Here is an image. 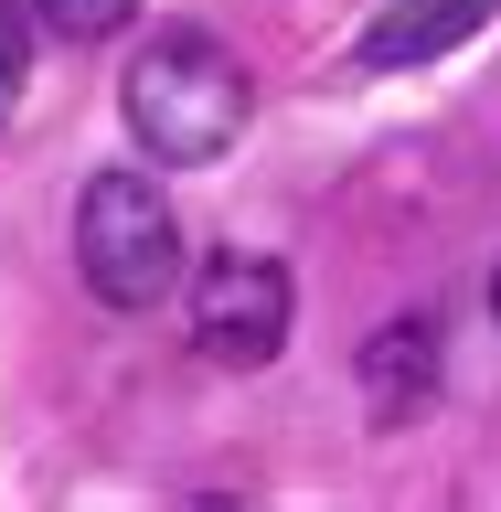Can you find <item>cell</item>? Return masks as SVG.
<instances>
[{
	"label": "cell",
	"mask_w": 501,
	"mask_h": 512,
	"mask_svg": "<svg viewBox=\"0 0 501 512\" xmlns=\"http://www.w3.org/2000/svg\"><path fill=\"white\" fill-rule=\"evenodd\" d=\"M491 320H501V278H491Z\"/></svg>",
	"instance_id": "ba28073f"
},
{
	"label": "cell",
	"mask_w": 501,
	"mask_h": 512,
	"mask_svg": "<svg viewBox=\"0 0 501 512\" xmlns=\"http://www.w3.org/2000/svg\"><path fill=\"white\" fill-rule=\"evenodd\" d=\"M32 11H43V32H64V43H107L139 0H32Z\"/></svg>",
	"instance_id": "52a82bcc"
},
{
	"label": "cell",
	"mask_w": 501,
	"mask_h": 512,
	"mask_svg": "<svg viewBox=\"0 0 501 512\" xmlns=\"http://www.w3.org/2000/svg\"><path fill=\"white\" fill-rule=\"evenodd\" d=\"M32 22H43L32 0H0V118L22 107V75H32Z\"/></svg>",
	"instance_id": "8992f818"
},
{
	"label": "cell",
	"mask_w": 501,
	"mask_h": 512,
	"mask_svg": "<svg viewBox=\"0 0 501 512\" xmlns=\"http://www.w3.org/2000/svg\"><path fill=\"white\" fill-rule=\"evenodd\" d=\"M491 11H501V0H395V11L363 32V64H374V75H395V64H427V54H448V43L491 32Z\"/></svg>",
	"instance_id": "277c9868"
},
{
	"label": "cell",
	"mask_w": 501,
	"mask_h": 512,
	"mask_svg": "<svg viewBox=\"0 0 501 512\" xmlns=\"http://www.w3.org/2000/svg\"><path fill=\"white\" fill-rule=\"evenodd\" d=\"M128 139L150 160H171V171H192V160H224L235 139H246L256 118V86H246V64L224 54L214 32H160L150 54L128 64Z\"/></svg>",
	"instance_id": "6da1fadb"
},
{
	"label": "cell",
	"mask_w": 501,
	"mask_h": 512,
	"mask_svg": "<svg viewBox=\"0 0 501 512\" xmlns=\"http://www.w3.org/2000/svg\"><path fill=\"white\" fill-rule=\"evenodd\" d=\"M75 267L107 310H160L182 288V224L150 171H96L75 203Z\"/></svg>",
	"instance_id": "7a4b0ae2"
},
{
	"label": "cell",
	"mask_w": 501,
	"mask_h": 512,
	"mask_svg": "<svg viewBox=\"0 0 501 512\" xmlns=\"http://www.w3.org/2000/svg\"><path fill=\"white\" fill-rule=\"evenodd\" d=\"M192 342L214 352L224 374H256V363H278L288 342V267L256 246H224L192 267Z\"/></svg>",
	"instance_id": "3957f363"
},
{
	"label": "cell",
	"mask_w": 501,
	"mask_h": 512,
	"mask_svg": "<svg viewBox=\"0 0 501 512\" xmlns=\"http://www.w3.org/2000/svg\"><path fill=\"white\" fill-rule=\"evenodd\" d=\"M427 384H438V320H384L374 352H363V395H374V416L416 406Z\"/></svg>",
	"instance_id": "5b68a950"
}]
</instances>
